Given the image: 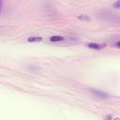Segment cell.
Returning a JSON list of instances; mask_svg holds the SVG:
<instances>
[{
	"mask_svg": "<svg viewBox=\"0 0 120 120\" xmlns=\"http://www.w3.org/2000/svg\"><path fill=\"white\" fill-rule=\"evenodd\" d=\"M2 8H3V0H0V13L2 11Z\"/></svg>",
	"mask_w": 120,
	"mask_h": 120,
	"instance_id": "52a82bcc",
	"label": "cell"
},
{
	"mask_svg": "<svg viewBox=\"0 0 120 120\" xmlns=\"http://www.w3.org/2000/svg\"><path fill=\"white\" fill-rule=\"evenodd\" d=\"M27 40L29 42H39L42 40V38L41 37H38V36H34V37H29L27 38Z\"/></svg>",
	"mask_w": 120,
	"mask_h": 120,
	"instance_id": "7a4b0ae2",
	"label": "cell"
},
{
	"mask_svg": "<svg viewBox=\"0 0 120 120\" xmlns=\"http://www.w3.org/2000/svg\"><path fill=\"white\" fill-rule=\"evenodd\" d=\"M112 6H113V8H114L118 9V8H120V1H119V0H117V1H116V2H115L113 5H112Z\"/></svg>",
	"mask_w": 120,
	"mask_h": 120,
	"instance_id": "8992f818",
	"label": "cell"
},
{
	"mask_svg": "<svg viewBox=\"0 0 120 120\" xmlns=\"http://www.w3.org/2000/svg\"><path fill=\"white\" fill-rule=\"evenodd\" d=\"M115 47H116V48H119V41H117V42L115 43Z\"/></svg>",
	"mask_w": 120,
	"mask_h": 120,
	"instance_id": "ba28073f",
	"label": "cell"
},
{
	"mask_svg": "<svg viewBox=\"0 0 120 120\" xmlns=\"http://www.w3.org/2000/svg\"><path fill=\"white\" fill-rule=\"evenodd\" d=\"M89 90H90V92H91L95 97H97V98H110V96H109L107 93L102 92V91H100V90L94 89V88H90Z\"/></svg>",
	"mask_w": 120,
	"mask_h": 120,
	"instance_id": "6da1fadb",
	"label": "cell"
},
{
	"mask_svg": "<svg viewBox=\"0 0 120 120\" xmlns=\"http://www.w3.org/2000/svg\"><path fill=\"white\" fill-rule=\"evenodd\" d=\"M87 46H88L89 48H91V49H94V50H99V49H100L99 44H98V43H94V42L88 43Z\"/></svg>",
	"mask_w": 120,
	"mask_h": 120,
	"instance_id": "277c9868",
	"label": "cell"
},
{
	"mask_svg": "<svg viewBox=\"0 0 120 120\" xmlns=\"http://www.w3.org/2000/svg\"><path fill=\"white\" fill-rule=\"evenodd\" d=\"M63 39H64V38H63L62 36H52V37H51V38H50V40H51V41H52V42L61 41V40H63Z\"/></svg>",
	"mask_w": 120,
	"mask_h": 120,
	"instance_id": "3957f363",
	"label": "cell"
},
{
	"mask_svg": "<svg viewBox=\"0 0 120 120\" xmlns=\"http://www.w3.org/2000/svg\"><path fill=\"white\" fill-rule=\"evenodd\" d=\"M78 19L81 20V21H84V22H88L91 20V18H89L87 15H84V14H82L80 16H78Z\"/></svg>",
	"mask_w": 120,
	"mask_h": 120,
	"instance_id": "5b68a950",
	"label": "cell"
}]
</instances>
